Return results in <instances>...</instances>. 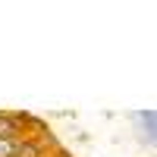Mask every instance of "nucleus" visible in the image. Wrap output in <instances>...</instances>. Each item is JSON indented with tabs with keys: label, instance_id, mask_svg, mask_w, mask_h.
I'll list each match as a JSON object with an SVG mask.
<instances>
[{
	"label": "nucleus",
	"instance_id": "obj_3",
	"mask_svg": "<svg viewBox=\"0 0 157 157\" xmlns=\"http://www.w3.org/2000/svg\"><path fill=\"white\" fill-rule=\"evenodd\" d=\"M19 141H22V138H0V157H16Z\"/></svg>",
	"mask_w": 157,
	"mask_h": 157
},
{
	"label": "nucleus",
	"instance_id": "obj_1",
	"mask_svg": "<svg viewBox=\"0 0 157 157\" xmlns=\"http://www.w3.org/2000/svg\"><path fill=\"white\" fill-rule=\"evenodd\" d=\"M25 135H29V129H25L22 116L0 110V138H25Z\"/></svg>",
	"mask_w": 157,
	"mask_h": 157
},
{
	"label": "nucleus",
	"instance_id": "obj_2",
	"mask_svg": "<svg viewBox=\"0 0 157 157\" xmlns=\"http://www.w3.org/2000/svg\"><path fill=\"white\" fill-rule=\"evenodd\" d=\"M16 157H47V148H44L41 138L25 135V138L19 141V148H16Z\"/></svg>",
	"mask_w": 157,
	"mask_h": 157
}]
</instances>
